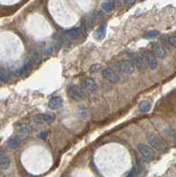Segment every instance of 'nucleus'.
<instances>
[{
  "mask_svg": "<svg viewBox=\"0 0 176 177\" xmlns=\"http://www.w3.org/2000/svg\"><path fill=\"white\" fill-rule=\"evenodd\" d=\"M117 3H118V5L121 6L126 3V0H117Z\"/></svg>",
  "mask_w": 176,
  "mask_h": 177,
  "instance_id": "obj_25",
  "label": "nucleus"
},
{
  "mask_svg": "<svg viewBox=\"0 0 176 177\" xmlns=\"http://www.w3.org/2000/svg\"><path fill=\"white\" fill-rule=\"evenodd\" d=\"M68 96L74 101H82L86 97L83 89L76 85H72L68 88Z\"/></svg>",
  "mask_w": 176,
  "mask_h": 177,
  "instance_id": "obj_1",
  "label": "nucleus"
},
{
  "mask_svg": "<svg viewBox=\"0 0 176 177\" xmlns=\"http://www.w3.org/2000/svg\"><path fill=\"white\" fill-rule=\"evenodd\" d=\"M63 104V99L60 96H54L52 97L48 103V106L52 110L58 109Z\"/></svg>",
  "mask_w": 176,
  "mask_h": 177,
  "instance_id": "obj_12",
  "label": "nucleus"
},
{
  "mask_svg": "<svg viewBox=\"0 0 176 177\" xmlns=\"http://www.w3.org/2000/svg\"><path fill=\"white\" fill-rule=\"evenodd\" d=\"M108 1H114V0H108Z\"/></svg>",
  "mask_w": 176,
  "mask_h": 177,
  "instance_id": "obj_26",
  "label": "nucleus"
},
{
  "mask_svg": "<svg viewBox=\"0 0 176 177\" xmlns=\"http://www.w3.org/2000/svg\"><path fill=\"white\" fill-rule=\"evenodd\" d=\"M81 87L83 89V90L92 93L95 92L97 90V84L96 82L91 79V78H85L81 82Z\"/></svg>",
  "mask_w": 176,
  "mask_h": 177,
  "instance_id": "obj_5",
  "label": "nucleus"
},
{
  "mask_svg": "<svg viewBox=\"0 0 176 177\" xmlns=\"http://www.w3.org/2000/svg\"><path fill=\"white\" fill-rule=\"evenodd\" d=\"M31 67H32V62L28 61L27 64H25V65L23 66V68H21L20 71H18V73L16 74V75H22L23 74L27 73V71L31 68Z\"/></svg>",
  "mask_w": 176,
  "mask_h": 177,
  "instance_id": "obj_19",
  "label": "nucleus"
},
{
  "mask_svg": "<svg viewBox=\"0 0 176 177\" xmlns=\"http://www.w3.org/2000/svg\"><path fill=\"white\" fill-rule=\"evenodd\" d=\"M151 106L148 101H143L139 104V110L142 112H147L150 109Z\"/></svg>",
  "mask_w": 176,
  "mask_h": 177,
  "instance_id": "obj_16",
  "label": "nucleus"
},
{
  "mask_svg": "<svg viewBox=\"0 0 176 177\" xmlns=\"http://www.w3.org/2000/svg\"><path fill=\"white\" fill-rule=\"evenodd\" d=\"M46 136H47V133H46V132H42V133H40V134L38 135V138H40V139H44Z\"/></svg>",
  "mask_w": 176,
  "mask_h": 177,
  "instance_id": "obj_24",
  "label": "nucleus"
},
{
  "mask_svg": "<svg viewBox=\"0 0 176 177\" xmlns=\"http://www.w3.org/2000/svg\"><path fill=\"white\" fill-rule=\"evenodd\" d=\"M55 115L52 113H42V114H37L34 116L33 122L36 124H42V123H52L54 122Z\"/></svg>",
  "mask_w": 176,
  "mask_h": 177,
  "instance_id": "obj_6",
  "label": "nucleus"
},
{
  "mask_svg": "<svg viewBox=\"0 0 176 177\" xmlns=\"http://www.w3.org/2000/svg\"><path fill=\"white\" fill-rule=\"evenodd\" d=\"M137 149L139 152L142 154L143 158H145L148 160H153L155 159V151L149 145L144 144H139L137 145Z\"/></svg>",
  "mask_w": 176,
  "mask_h": 177,
  "instance_id": "obj_3",
  "label": "nucleus"
},
{
  "mask_svg": "<svg viewBox=\"0 0 176 177\" xmlns=\"http://www.w3.org/2000/svg\"><path fill=\"white\" fill-rule=\"evenodd\" d=\"M152 50L155 56H157L159 58H165L166 57V51L161 43H155L153 45Z\"/></svg>",
  "mask_w": 176,
  "mask_h": 177,
  "instance_id": "obj_10",
  "label": "nucleus"
},
{
  "mask_svg": "<svg viewBox=\"0 0 176 177\" xmlns=\"http://www.w3.org/2000/svg\"><path fill=\"white\" fill-rule=\"evenodd\" d=\"M105 33H106V26L102 25L97 28V30L96 32V36L98 39H103L105 36Z\"/></svg>",
  "mask_w": 176,
  "mask_h": 177,
  "instance_id": "obj_15",
  "label": "nucleus"
},
{
  "mask_svg": "<svg viewBox=\"0 0 176 177\" xmlns=\"http://www.w3.org/2000/svg\"><path fill=\"white\" fill-rule=\"evenodd\" d=\"M21 140H22V139H21L19 136H13V137H11V138L9 139L7 144H8L9 148H11V149H15V148H17V147L19 146V144H20Z\"/></svg>",
  "mask_w": 176,
  "mask_h": 177,
  "instance_id": "obj_13",
  "label": "nucleus"
},
{
  "mask_svg": "<svg viewBox=\"0 0 176 177\" xmlns=\"http://www.w3.org/2000/svg\"><path fill=\"white\" fill-rule=\"evenodd\" d=\"M159 35H160V32L159 30H151V31H149L148 33H146L144 35V38L153 39V38H156L157 36H159Z\"/></svg>",
  "mask_w": 176,
  "mask_h": 177,
  "instance_id": "obj_18",
  "label": "nucleus"
},
{
  "mask_svg": "<svg viewBox=\"0 0 176 177\" xmlns=\"http://www.w3.org/2000/svg\"><path fill=\"white\" fill-rule=\"evenodd\" d=\"M100 69H101V67H100L99 64H94V65H92V67L90 68V71H91L92 73H96V72L99 71Z\"/></svg>",
  "mask_w": 176,
  "mask_h": 177,
  "instance_id": "obj_22",
  "label": "nucleus"
},
{
  "mask_svg": "<svg viewBox=\"0 0 176 177\" xmlns=\"http://www.w3.org/2000/svg\"><path fill=\"white\" fill-rule=\"evenodd\" d=\"M10 158L8 154L4 150H0V168L1 169H8L10 166Z\"/></svg>",
  "mask_w": 176,
  "mask_h": 177,
  "instance_id": "obj_9",
  "label": "nucleus"
},
{
  "mask_svg": "<svg viewBox=\"0 0 176 177\" xmlns=\"http://www.w3.org/2000/svg\"><path fill=\"white\" fill-rule=\"evenodd\" d=\"M102 75H103V77L105 79H106L107 81L112 82V83H117V82H119L121 81L120 76L115 72H113L111 69H105V70H103Z\"/></svg>",
  "mask_w": 176,
  "mask_h": 177,
  "instance_id": "obj_8",
  "label": "nucleus"
},
{
  "mask_svg": "<svg viewBox=\"0 0 176 177\" xmlns=\"http://www.w3.org/2000/svg\"><path fill=\"white\" fill-rule=\"evenodd\" d=\"M133 59H134L133 62H134L135 66H136L139 70H141V71L145 70L147 64H146V62H145V59H144L143 56L136 55V56H134V58H133Z\"/></svg>",
  "mask_w": 176,
  "mask_h": 177,
  "instance_id": "obj_11",
  "label": "nucleus"
},
{
  "mask_svg": "<svg viewBox=\"0 0 176 177\" xmlns=\"http://www.w3.org/2000/svg\"><path fill=\"white\" fill-rule=\"evenodd\" d=\"M143 58L145 59V62L147 64V67L150 69V70H155L158 68V61L156 58V56L150 52H146L143 53Z\"/></svg>",
  "mask_w": 176,
  "mask_h": 177,
  "instance_id": "obj_7",
  "label": "nucleus"
},
{
  "mask_svg": "<svg viewBox=\"0 0 176 177\" xmlns=\"http://www.w3.org/2000/svg\"><path fill=\"white\" fill-rule=\"evenodd\" d=\"M11 79V74L10 73L5 69V68H0V82H7Z\"/></svg>",
  "mask_w": 176,
  "mask_h": 177,
  "instance_id": "obj_14",
  "label": "nucleus"
},
{
  "mask_svg": "<svg viewBox=\"0 0 176 177\" xmlns=\"http://www.w3.org/2000/svg\"><path fill=\"white\" fill-rule=\"evenodd\" d=\"M167 42L170 45L176 48V36H170L167 38Z\"/></svg>",
  "mask_w": 176,
  "mask_h": 177,
  "instance_id": "obj_21",
  "label": "nucleus"
},
{
  "mask_svg": "<svg viewBox=\"0 0 176 177\" xmlns=\"http://www.w3.org/2000/svg\"><path fill=\"white\" fill-rule=\"evenodd\" d=\"M114 7V1H108L105 4H103L102 8L105 12H109L112 11Z\"/></svg>",
  "mask_w": 176,
  "mask_h": 177,
  "instance_id": "obj_20",
  "label": "nucleus"
},
{
  "mask_svg": "<svg viewBox=\"0 0 176 177\" xmlns=\"http://www.w3.org/2000/svg\"><path fill=\"white\" fill-rule=\"evenodd\" d=\"M118 68L121 72L129 74H132L135 72L136 66L133 61H131L129 59H126V60H122L118 63Z\"/></svg>",
  "mask_w": 176,
  "mask_h": 177,
  "instance_id": "obj_4",
  "label": "nucleus"
},
{
  "mask_svg": "<svg viewBox=\"0 0 176 177\" xmlns=\"http://www.w3.org/2000/svg\"><path fill=\"white\" fill-rule=\"evenodd\" d=\"M80 27H74V28H72V29H69V30H67L65 32V35L66 36H69V37H74L76 36L79 35L80 33Z\"/></svg>",
  "mask_w": 176,
  "mask_h": 177,
  "instance_id": "obj_17",
  "label": "nucleus"
},
{
  "mask_svg": "<svg viewBox=\"0 0 176 177\" xmlns=\"http://www.w3.org/2000/svg\"><path fill=\"white\" fill-rule=\"evenodd\" d=\"M147 140L149 144L151 145V147L156 150H162L165 148V144L164 143V141L153 133L147 134Z\"/></svg>",
  "mask_w": 176,
  "mask_h": 177,
  "instance_id": "obj_2",
  "label": "nucleus"
},
{
  "mask_svg": "<svg viewBox=\"0 0 176 177\" xmlns=\"http://www.w3.org/2000/svg\"><path fill=\"white\" fill-rule=\"evenodd\" d=\"M136 2V0H126V5L127 6H132L135 5V3Z\"/></svg>",
  "mask_w": 176,
  "mask_h": 177,
  "instance_id": "obj_23",
  "label": "nucleus"
}]
</instances>
